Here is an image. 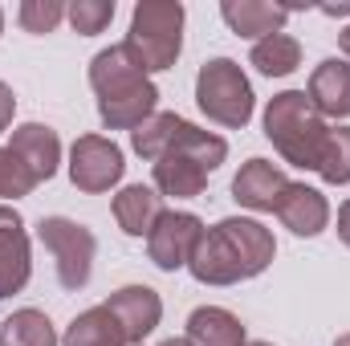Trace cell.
I'll list each match as a JSON object with an SVG mask.
<instances>
[{"mask_svg":"<svg viewBox=\"0 0 350 346\" xmlns=\"http://www.w3.org/2000/svg\"><path fill=\"white\" fill-rule=\"evenodd\" d=\"M273 253H277L273 232L261 220L228 216L216 228H204L187 269L200 285H237V281L265 273L273 265Z\"/></svg>","mask_w":350,"mask_h":346,"instance_id":"1","label":"cell"},{"mask_svg":"<svg viewBox=\"0 0 350 346\" xmlns=\"http://www.w3.org/2000/svg\"><path fill=\"white\" fill-rule=\"evenodd\" d=\"M90 86L98 94V114L110 131H139L159 102L155 82L131 57L126 45H110L90 62Z\"/></svg>","mask_w":350,"mask_h":346,"instance_id":"2","label":"cell"},{"mask_svg":"<svg viewBox=\"0 0 350 346\" xmlns=\"http://www.w3.org/2000/svg\"><path fill=\"white\" fill-rule=\"evenodd\" d=\"M265 135L285 155V163L306 168V172H318L322 151H326V139H330V127L310 106L306 90H285V94H277L265 106Z\"/></svg>","mask_w":350,"mask_h":346,"instance_id":"3","label":"cell"},{"mask_svg":"<svg viewBox=\"0 0 350 346\" xmlns=\"http://www.w3.org/2000/svg\"><path fill=\"white\" fill-rule=\"evenodd\" d=\"M131 57L147 70H172L183 49V4L179 0H143L131 12V33L122 41Z\"/></svg>","mask_w":350,"mask_h":346,"instance_id":"4","label":"cell"},{"mask_svg":"<svg viewBox=\"0 0 350 346\" xmlns=\"http://www.w3.org/2000/svg\"><path fill=\"white\" fill-rule=\"evenodd\" d=\"M131 147L143 155V159H163L167 151H187L204 172H216L224 159H228V143L212 131H200L191 127L187 118L179 114H151L139 131H131Z\"/></svg>","mask_w":350,"mask_h":346,"instance_id":"5","label":"cell"},{"mask_svg":"<svg viewBox=\"0 0 350 346\" xmlns=\"http://www.w3.org/2000/svg\"><path fill=\"white\" fill-rule=\"evenodd\" d=\"M196 102L212 122L232 127V131L249 127V118H253V86H249L245 70L232 57H212V62L200 66Z\"/></svg>","mask_w":350,"mask_h":346,"instance_id":"6","label":"cell"},{"mask_svg":"<svg viewBox=\"0 0 350 346\" xmlns=\"http://www.w3.org/2000/svg\"><path fill=\"white\" fill-rule=\"evenodd\" d=\"M37 241L53 253L57 261V281L66 289H82L94 273V253H98V241L86 224L78 220H66V216H45L37 224Z\"/></svg>","mask_w":350,"mask_h":346,"instance_id":"7","label":"cell"},{"mask_svg":"<svg viewBox=\"0 0 350 346\" xmlns=\"http://www.w3.org/2000/svg\"><path fill=\"white\" fill-rule=\"evenodd\" d=\"M122 151L118 143L102 139V135H82L74 147H70V179L78 191H110L118 179H122Z\"/></svg>","mask_w":350,"mask_h":346,"instance_id":"8","label":"cell"},{"mask_svg":"<svg viewBox=\"0 0 350 346\" xmlns=\"http://www.w3.org/2000/svg\"><path fill=\"white\" fill-rule=\"evenodd\" d=\"M200 237H204L200 216H191V212H163V216L155 220L151 237H147V253H151V261H155L163 273H175V269H183V265L191 261Z\"/></svg>","mask_w":350,"mask_h":346,"instance_id":"9","label":"cell"},{"mask_svg":"<svg viewBox=\"0 0 350 346\" xmlns=\"http://www.w3.org/2000/svg\"><path fill=\"white\" fill-rule=\"evenodd\" d=\"M102 306L114 314V322L122 326V334H126L131 346L143 343V338L159 326V318H163V302H159V293H155L151 285H122V289L110 293Z\"/></svg>","mask_w":350,"mask_h":346,"instance_id":"10","label":"cell"},{"mask_svg":"<svg viewBox=\"0 0 350 346\" xmlns=\"http://www.w3.org/2000/svg\"><path fill=\"white\" fill-rule=\"evenodd\" d=\"M33 253H29V232L16 208L0 204V297H12L29 285Z\"/></svg>","mask_w":350,"mask_h":346,"instance_id":"11","label":"cell"},{"mask_svg":"<svg viewBox=\"0 0 350 346\" xmlns=\"http://www.w3.org/2000/svg\"><path fill=\"white\" fill-rule=\"evenodd\" d=\"M285 187H289L285 172L273 168L269 159H249V163L237 172V179H232L237 204H245V208H253V212H277Z\"/></svg>","mask_w":350,"mask_h":346,"instance_id":"12","label":"cell"},{"mask_svg":"<svg viewBox=\"0 0 350 346\" xmlns=\"http://www.w3.org/2000/svg\"><path fill=\"white\" fill-rule=\"evenodd\" d=\"M277 216L281 224L293 232V237H318L326 224H330V204L318 187H306V183H289L281 204H277Z\"/></svg>","mask_w":350,"mask_h":346,"instance_id":"13","label":"cell"},{"mask_svg":"<svg viewBox=\"0 0 350 346\" xmlns=\"http://www.w3.org/2000/svg\"><path fill=\"white\" fill-rule=\"evenodd\" d=\"M8 147L25 159V168L37 175V183H45V179L57 175V163H62V139H57L53 127L25 122V127L12 131V143H8Z\"/></svg>","mask_w":350,"mask_h":346,"instance_id":"14","label":"cell"},{"mask_svg":"<svg viewBox=\"0 0 350 346\" xmlns=\"http://www.w3.org/2000/svg\"><path fill=\"white\" fill-rule=\"evenodd\" d=\"M310 106L322 118H347L350 114V66L338 57H326L314 74H310V90H306Z\"/></svg>","mask_w":350,"mask_h":346,"instance_id":"15","label":"cell"},{"mask_svg":"<svg viewBox=\"0 0 350 346\" xmlns=\"http://www.w3.org/2000/svg\"><path fill=\"white\" fill-rule=\"evenodd\" d=\"M289 12L293 8H285V4H273V0H224L220 4V16L228 21V29L232 33H241V37H273V33H281V25L289 21Z\"/></svg>","mask_w":350,"mask_h":346,"instance_id":"16","label":"cell"},{"mask_svg":"<svg viewBox=\"0 0 350 346\" xmlns=\"http://www.w3.org/2000/svg\"><path fill=\"white\" fill-rule=\"evenodd\" d=\"M163 216V196L155 187H143V183H131L114 196V220L126 237H151L155 220Z\"/></svg>","mask_w":350,"mask_h":346,"instance_id":"17","label":"cell"},{"mask_svg":"<svg viewBox=\"0 0 350 346\" xmlns=\"http://www.w3.org/2000/svg\"><path fill=\"white\" fill-rule=\"evenodd\" d=\"M187 346H245V326L220 306H200L187 318Z\"/></svg>","mask_w":350,"mask_h":346,"instance_id":"18","label":"cell"},{"mask_svg":"<svg viewBox=\"0 0 350 346\" xmlns=\"http://www.w3.org/2000/svg\"><path fill=\"white\" fill-rule=\"evenodd\" d=\"M208 183V172L187 155V151H167L163 159H155V187L163 196H175V200H191L200 196Z\"/></svg>","mask_w":350,"mask_h":346,"instance_id":"19","label":"cell"},{"mask_svg":"<svg viewBox=\"0 0 350 346\" xmlns=\"http://www.w3.org/2000/svg\"><path fill=\"white\" fill-rule=\"evenodd\" d=\"M62 346H131V343H126L122 326L114 322V314H110L106 306H94V310L78 314V318L70 322Z\"/></svg>","mask_w":350,"mask_h":346,"instance_id":"20","label":"cell"},{"mask_svg":"<svg viewBox=\"0 0 350 346\" xmlns=\"http://www.w3.org/2000/svg\"><path fill=\"white\" fill-rule=\"evenodd\" d=\"M249 66H257V74H265V78H285L301 66V45L289 33H273V37L253 45Z\"/></svg>","mask_w":350,"mask_h":346,"instance_id":"21","label":"cell"},{"mask_svg":"<svg viewBox=\"0 0 350 346\" xmlns=\"http://www.w3.org/2000/svg\"><path fill=\"white\" fill-rule=\"evenodd\" d=\"M0 346H57V330L41 310H16L0 326Z\"/></svg>","mask_w":350,"mask_h":346,"instance_id":"22","label":"cell"},{"mask_svg":"<svg viewBox=\"0 0 350 346\" xmlns=\"http://www.w3.org/2000/svg\"><path fill=\"white\" fill-rule=\"evenodd\" d=\"M318 175L326 183H350V127H330Z\"/></svg>","mask_w":350,"mask_h":346,"instance_id":"23","label":"cell"},{"mask_svg":"<svg viewBox=\"0 0 350 346\" xmlns=\"http://www.w3.org/2000/svg\"><path fill=\"white\" fill-rule=\"evenodd\" d=\"M37 187V175L25 168V159L12 147H0V200H21Z\"/></svg>","mask_w":350,"mask_h":346,"instance_id":"24","label":"cell"},{"mask_svg":"<svg viewBox=\"0 0 350 346\" xmlns=\"http://www.w3.org/2000/svg\"><path fill=\"white\" fill-rule=\"evenodd\" d=\"M66 21L74 25V33L94 37V33H102L114 21V0H74L66 8Z\"/></svg>","mask_w":350,"mask_h":346,"instance_id":"25","label":"cell"},{"mask_svg":"<svg viewBox=\"0 0 350 346\" xmlns=\"http://www.w3.org/2000/svg\"><path fill=\"white\" fill-rule=\"evenodd\" d=\"M66 21V4L57 0H25L21 4V29L25 33H53Z\"/></svg>","mask_w":350,"mask_h":346,"instance_id":"26","label":"cell"},{"mask_svg":"<svg viewBox=\"0 0 350 346\" xmlns=\"http://www.w3.org/2000/svg\"><path fill=\"white\" fill-rule=\"evenodd\" d=\"M12 114H16V98H12V90L0 82V135L12 127Z\"/></svg>","mask_w":350,"mask_h":346,"instance_id":"27","label":"cell"},{"mask_svg":"<svg viewBox=\"0 0 350 346\" xmlns=\"http://www.w3.org/2000/svg\"><path fill=\"white\" fill-rule=\"evenodd\" d=\"M338 237H342V245L350 249V200L338 208Z\"/></svg>","mask_w":350,"mask_h":346,"instance_id":"28","label":"cell"},{"mask_svg":"<svg viewBox=\"0 0 350 346\" xmlns=\"http://www.w3.org/2000/svg\"><path fill=\"white\" fill-rule=\"evenodd\" d=\"M322 12H326V16H347V12H350V0H347V4H322Z\"/></svg>","mask_w":350,"mask_h":346,"instance_id":"29","label":"cell"},{"mask_svg":"<svg viewBox=\"0 0 350 346\" xmlns=\"http://www.w3.org/2000/svg\"><path fill=\"white\" fill-rule=\"evenodd\" d=\"M338 45H342V53H347V57H350V25H347V29H342V33H338Z\"/></svg>","mask_w":350,"mask_h":346,"instance_id":"30","label":"cell"},{"mask_svg":"<svg viewBox=\"0 0 350 346\" xmlns=\"http://www.w3.org/2000/svg\"><path fill=\"white\" fill-rule=\"evenodd\" d=\"M159 346H187V338H167V343H159Z\"/></svg>","mask_w":350,"mask_h":346,"instance_id":"31","label":"cell"},{"mask_svg":"<svg viewBox=\"0 0 350 346\" xmlns=\"http://www.w3.org/2000/svg\"><path fill=\"white\" fill-rule=\"evenodd\" d=\"M334 346H350V334H342V338H338V343H334Z\"/></svg>","mask_w":350,"mask_h":346,"instance_id":"32","label":"cell"},{"mask_svg":"<svg viewBox=\"0 0 350 346\" xmlns=\"http://www.w3.org/2000/svg\"><path fill=\"white\" fill-rule=\"evenodd\" d=\"M245 346H273V343H245Z\"/></svg>","mask_w":350,"mask_h":346,"instance_id":"33","label":"cell"},{"mask_svg":"<svg viewBox=\"0 0 350 346\" xmlns=\"http://www.w3.org/2000/svg\"><path fill=\"white\" fill-rule=\"evenodd\" d=\"M0 33H4V12H0Z\"/></svg>","mask_w":350,"mask_h":346,"instance_id":"34","label":"cell"}]
</instances>
